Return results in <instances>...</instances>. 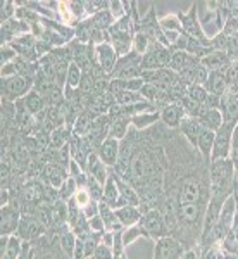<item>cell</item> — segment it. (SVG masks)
Instances as JSON below:
<instances>
[{
    "label": "cell",
    "mask_w": 238,
    "mask_h": 259,
    "mask_svg": "<svg viewBox=\"0 0 238 259\" xmlns=\"http://www.w3.org/2000/svg\"><path fill=\"white\" fill-rule=\"evenodd\" d=\"M116 211V216H118L119 223L123 225L124 228L128 227H133V225L140 223L141 220V211L140 207H135V206H123L119 209H114Z\"/></svg>",
    "instance_id": "obj_21"
},
{
    "label": "cell",
    "mask_w": 238,
    "mask_h": 259,
    "mask_svg": "<svg viewBox=\"0 0 238 259\" xmlns=\"http://www.w3.org/2000/svg\"><path fill=\"white\" fill-rule=\"evenodd\" d=\"M91 259H114V250H112V247H109V245H106V244L100 242L99 247L95 249Z\"/></svg>",
    "instance_id": "obj_37"
},
{
    "label": "cell",
    "mask_w": 238,
    "mask_h": 259,
    "mask_svg": "<svg viewBox=\"0 0 238 259\" xmlns=\"http://www.w3.org/2000/svg\"><path fill=\"white\" fill-rule=\"evenodd\" d=\"M181 259H200V257L197 256V252H195L194 249H190V250H186V252L183 254Z\"/></svg>",
    "instance_id": "obj_43"
},
{
    "label": "cell",
    "mask_w": 238,
    "mask_h": 259,
    "mask_svg": "<svg viewBox=\"0 0 238 259\" xmlns=\"http://www.w3.org/2000/svg\"><path fill=\"white\" fill-rule=\"evenodd\" d=\"M233 124L223 123L218 132H216L214 147H212L211 162L218 159H228L231 156V137H233Z\"/></svg>",
    "instance_id": "obj_4"
},
{
    "label": "cell",
    "mask_w": 238,
    "mask_h": 259,
    "mask_svg": "<svg viewBox=\"0 0 238 259\" xmlns=\"http://www.w3.org/2000/svg\"><path fill=\"white\" fill-rule=\"evenodd\" d=\"M173 47H166V45L152 41L149 50L141 56V71L166 69L169 64L171 56H173Z\"/></svg>",
    "instance_id": "obj_2"
},
{
    "label": "cell",
    "mask_w": 238,
    "mask_h": 259,
    "mask_svg": "<svg viewBox=\"0 0 238 259\" xmlns=\"http://www.w3.org/2000/svg\"><path fill=\"white\" fill-rule=\"evenodd\" d=\"M204 89H206L211 95L223 97V95L226 94V89H228L226 71H211L206 85H204Z\"/></svg>",
    "instance_id": "obj_15"
},
{
    "label": "cell",
    "mask_w": 238,
    "mask_h": 259,
    "mask_svg": "<svg viewBox=\"0 0 238 259\" xmlns=\"http://www.w3.org/2000/svg\"><path fill=\"white\" fill-rule=\"evenodd\" d=\"M186 114L181 104L174 102V104L166 106L164 109H161V123L164 124V126H168L169 130H174V128H179V124H181Z\"/></svg>",
    "instance_id": "obj_12"
},
{
    "label": "cell",
    "mask_w": 238,
    "mask_h": 259,
    "mask_svg": "<svg viewBox=\"0 0 238 259\" xmlns=\"http://www.w3.org/2000/svg\"><path fill=\"white\" fill-rule=\"evenodd\" d=\"M202 128L204 126L200 124V121L197 118H190V116H185L181 121V124H179L181 135L185 137V140L188 142L192 145V149H195V150H197V139H199V133Z\"/></svg>",
    "instance_id": "obj_16"
},
{
    "label": "cell",
    "mask_w": 238,
    "mask_h": 259,
    "mask_svg": "<svg viewBox=\"0 0 238 259\" xmlns=\"http://www.w3.org/2000/svg\"><path fill=\"white\" fill-rule=\"evenodd\" d=\"M197 119L200 121V124H202L204 128L212 130V132H218L224 123L223 112H221L219 109H206Z\"/></svg>",
    "instance_id": "obj_22"
},
{
    "label": "cell",
    "mask_w": 238,
    "mask_h": 259,
    "mask_svg": "<svg viewBox=\"0 0 238 259\" xmlns=\"http://www.w3.org/2000/svg\"><path fill=\"white\" fill-rule=\"evenodd\" d=\"M33 85L35 83L28 80V78L21 76V74L2 78V100H6V102H18L26 94H30Z\"/></svg>",
    "instance_id": "obj_3"
},
{
    "label": "cell",
    "mask_w": 238,
    "mask_h": 259,
    "mask_svg": "<svg viewBox=\"0 0 238 259\" xmlns=\"http://www.w3.org/2000/svg\"><path fill=\"white\" fill-rule=\"evenodd\" d=\"M114 99L118 106H131V104H138L145 100L140 92H119L118 95H114Z\"/></svg>",
    "instance_id": "obj_32"
},
{
    "label": "cell",
    "mask_w": 238,
    "mask_h": 259,
    "mask_svg": "<svg viewBox=\"0 0 238 259\" xmlns=\"http://www.w3.org/2000/svg\"><path fill=\"white\" fill-rule=\"evenodd\" d=\"M21 100H23V104L28 109V112H31L35 118L38 114H41L45 109V97L41 94H38L36 90H31L30 94H26Z\"/></svg>",
    "instance_id": "obj_24"
},
{
    "label": "cell",
    "mask_w": 238,
    "mask_h": 259,
    "mask_svg": "<svg viewBox=\"0 0 238 259\" xmlns=\"http://www.w3.org/2000/svg\"><path fill=\"white\" fill-rule=\"evenodd\" d=\"M157 121H161V111H156V112H144V114H138V116H133L131 118V124L135 130H147L149 126L156 124Z\"/></svg>",
    "instance_id": "obj_28"
},
{
    "label": "cell",
    "mask_w": 238,
    "mask_h": 259,
    "mask_svg": "<svg viewBox=\"0 0 238 259\" xmlns=\"http://www.w3.org/2000/svg\"><path fill=\"white\" fill-rule=\"evenodd\" d=\"M178 18L181 21V28H183V33H186L192 38H195L197 41H200L202 45L206 47H212L211 45V40L209 36L204 33L202 26H200V19H199V4L194 2L190 6V9L186 12H178Z\"/></svg>",
    "instance_id": "obj_1"
},
{
    "label": "cell",
    "mask_w": 238,
    "mask_h": 259,
    "mask_svg": "<svg viewBox=\"0 0 238 259\" xmlns=\"http://www.w3.org/2000/svg\"><path fill=\"white\" fill-rule=\"evenodd\" d=\"M95 152L99 154V159L102 161L107 168H116L119 162V156H121V142L112 139V137H107Z\"/></svg>",
    "instance_id": "obj_8"
},
{
    "label": "cell",
    "mask_w": 238,
    "mask_h": 259,
    "mask_svg": "<svg viewBox=\"0 0 238 259\" xmlns=\"http://www.w3.org/2000/svg\"><path fill=\"white\" fill-rule=\"evenodd\" d=\"M209 73H211V71H209L206 66H202L199 62L197 69H195V83L204 87V85H206V81H207V78H209Z\"/></svg>",
    "instance_id": "obj_40"
},
{
    "label": "cell",
    "mask_w": 238,
    "mask_h": 259,
    "mask_svg": "<svg viewBox=\"0 0 238 259\" xmlns=\"http://www.w3.org/2000/svg\"><path fill=\"white\" fill-rule=\"evenodd\" d=\"M214 139H216V132L207 128H202L199 133L197 139V152L200 154L202 161L206 164H211V154H212V147H214Z\"/></svg>",
    "instance_id": "obj_14"
},
{
    "label": "cell",
    "mask_w": 238,
    "mask_h": 259,
    "mask_svg": "<svg viewBox=\"0 0 238 259\" xmlns=\"http://www.w3.org/2000/svg\"><path fill=\"white\" fill-rule=\"evenodd\" d=\"M185 252H186L185 245L174 239V237L169 235L157 240L154 259H181Z\"/></svg>",
    "instance_id": "obj_6"
},
{
    "label": "cell",
    "mask_w": 238,
    "mask_h": 259,
    "mask_svg": "<svg viewBox=\"0 0 238 259\" xmlns=\"http://www.w3.org/2000/svg\"><path fill=\"white\" fill-rule=\"evenodd\" d=\"M95 59H97L99 68L111 78L112 71L116 69V64L119 61V56L111 45V41H106V44L95 45Z\"/></svg>",
    "instance_id": "obj_7"
},
{
    "label": "cell",
    "mask_w": 238,
    "mask_h": 259,
    "mask_svg": "<svg viewBox=\"0 0 238 259\" xmlns=\"http://www.w3.org/2000/svg\"><path fill=\"white\" fill-rule=\"evenodd\" d=\"M90 21H91V24H93L95 30H100V31H109V28L116 23V19L112 18L109 9L99 12V14H95V16H91Z\"/></svg>",
    "instance_id": "obj_29"
},
{
    "label": "cell",
    "mask_w": 238,
    "mask_h": 259,
    "mask_svg": "<svg viewBox=\"0 0 238 259\" xmlns=\"http://www.w3.org/2000/svg\"><path fill=\"white\" fill-rule=\"evenodd\" d=\"M150 44H152V40L149 38L145 33H135V38H133V52H136L138 56H144L145 52L149 50Z\"/></svg>",
    "instance_id": "obj_34"
},
{
    "label": "cell",
    "mask_w": 238,
    "mask_h": 259,
    "mask_svg": "<svg viewBox=\"0 0 238 259\" xmlns=\"http://www.w3.org/2000/svg\"><path fill=\"white\" fill-rule=\"evenodd\" d=\"M190 59H192L190 54L183 52V50H173V56H171V59H169L168 69L174 71V73H179V71L188 64Z\"/></svg>",
    "instance_id": "obj_30"
},
{
    "label": "cell",
    "mask_w": 238,
    "mask_h": 259,
    "mask_svg": "<svg viewBox=\"0 0 238 259\" xmlns=\"http://www.w3.org/2000/svg\"><path fill=\"white\" fill-rule=\"evenodd\" d=\"M43 175H45V180H47L49 185L52 187V189H61L62 183L69 178L68 173H66V169L59 164H49L47 168H45Z\"/></svg>",
    "instance_id": "obj_23"
},
{
    "label": "cell",
    "mask_w": 238,
    "mask_h": 259,
    "mask_svg": "<svg viewBox=\"0 0 238 259\" xmlns=\"http://www.w3.org/2000/svg\"><path fill=\"white\" fill-rule=\"evenodd\" d=\"M0 216H2V225H0V233H2V237L16 235V232H18V227H19V221H21L19 207H16L14 204H7V206H2Z\"/></svg>",
    "instance_id": "obj_9"
},
{
    "label": "cell",
    "mask_w": 238,
    "mask_h": 259,
    "mask_svg": "<svg viewBox=\"0 0 238 259\" xmlns=\"http://www.w3.org/2000/svg\"><path fill=\"white\" fill-rule=\"evenodd\" d=\"M224 259H238V254H231V252H228V254H224Z\"/></svg>",
    "instance_id": "obj_44"
},
{
    "label": "cell",
    "mask_w": 238,
    "mask_h": 259,
    "mask_svg": "<svg viewBox=\"0 0 238 259\" xmlns=\"http://www.w3.org/2000/svg\"><path fill=\"white\" fill-rule=\"evenodd\" d=\"M41 230H43V227L38 223V220H36L35 216L23 214L19 221L18 232H16V237H19L23 242H33V240L40 239Z\"/></svg>",
    "instance_id": "obj_10"
},
{
    "label": "cell",
    "mask_w": 238,
    "mask_h": 259,
    "mask_svg": "<svg viewBox=\"0 0 238 259\" xmlns=\"http://www.w3.org/2000/svg\"><path fill=\"white\" fill-rule=\"evenodd\" d=\"M88 225H90V230L91 232H99V233H106V225H104L102 218H100V214L93 216V218L88 220Z\"/></svg>",
    "instance_id": "obj_41"
},
{
    "label": "cell",
    "mask_w": 238,
    "mask_h": 259,
    "mask_svg": "<svg viewBox=\"0 0 238 259\" xmlns=\"http://www.w3.org/2000/svg\"><path fill=\"white\" fill-rule=\"evenodd\" d=\"M86 192H88L90 199L95 200V202H102V197H104V185L99 183L91 175H88V180H86Z\"/></svg>",
    "instance_id": "obj_31"
},
{
    "label": "cell",
    "mask_w": 238,
    "mask_h": 259,
    "mask_svg": "<svg viewBox=\"0 0 238 259\" xmlns=\"http://www.w3.org/2000/svg\"><path fill=\"white\" fill-rule=\"evenodd\" d=\"M73 200L76 202V206L79 207V209L86 207L91 202V199H90V195H88V192H86V189H78L76 194L73 195Z\"/></svg>",
    "instance_id": "obj_38"
},
{
    "label": "cell",
    "mask_w": 238,
    "mask_h": 259,
    "mask_svg": "<svg viewBox=\"0 0 238 259\" xmlns=\"http://www.w3.org/2000/svg\"><path fill=\"white\" fill-rule=\"evenodd\" d=\"M140 237H144V239H150L149 232L145 230V227L141 223H136V225H133V227L124 228L123 233H121V239H123L124 247L131 244V242H135L136 239H140Z\"/></svg>",
    "instance_id": "obj_27"
},
{
    "label": "cell",
    "mask_w": 238,
    "mask_h": 259,
    "mask_svg": "<svg viewBox=\"0 0 238 259\" xmlns=\"http://www.w3.org/2000/svg\"><path fill=\"white\" fill-rule=\"evenodd\" d=\"M207 95H209V92L204 89L202 85H197V83L190 85L188 90H186V97H188L190 100H194V102H197V104H202V106H204V102H206Z\"/></svg>",
    "instance_id": "obj_33"
},
{
    "label": "cell",
    "mask_w": 238,
    "mask_h": 259,
    "mask_svg": "<svg viewBox=\"0 0 238 259\" xmlns=\"http://www.w3.org/2000/svg\"><path fill=\"white\" fill-rule=\"evenodd\" d=\"M68 130H64V128H56L52 132V135H50V145L52 147H56L57 150H61L62 147L66 145V140L69 139V135H68Z\"/></svg>",
    "instance_id": "obj_35"
},
{
    "label": "cell",
    "mask_w": 238,
    "mask_h": 259,
    "mask_svg": "<svg viewBox=\"0 0 238 259\" xmlns=\"http://www.w3.org/2000/svg\"><path fill=\"white\" fill-rule=\"evenodd\" d=\"M18 57H19L18 52H16L11 45H2V66L11 64V62H14Z\"/></svg>",
    "instance_id": "obj_39"
},
{
    "label": "cell",
    "mask_w": 238,
    "mask_h": 259,
    "mask_svg": "<svg viewBox=\"0 0 238 259\" xmlns=\"http://www.w3.org/2000/svg\"><path fill=\"white\" fill-rule=\"evenodd\" d=\"M14 14H18V7H16V2L12 0H4L2 2V14H0V21L6 23V21L14 19Z\"/></svg>",
    "instance_id": "obj_36"
},
{
    "label": "cell",
    "mask_w": 238,
    "mask_h": 259,
    "mask_svg": "<svg viewBox=\"0 0 238 259\" xmlns=\"http://www.w3.org/2000/svg\"><path fill=\"white\" fill-rule=\"evenodd\" d=\"M0 259H19L23 250V240L19 237H2V247H0Z\"/></svg>",
    "instance_id": "obj_18"
},
{
    "label": "cell",
    "mask_w": 238,
    "mask_h": 259,
    "mask_svg": "<svg viewBox=\"0 0 238 259\" xmlns=\"http://www.w3.org/2000/svg\"><path fill=\"white\" fill-rule=\"evenodd\" d=\"M99 214L102 218L104 225H106V232H121V230H124L123 225L119 223L118 216H116V211L107 206V204H99Z\"/></svg>",
    "instance_id": "obj_20"
},
{
    "label": "cell",
    "mask_w": 238,
    "mask_h": 259,
    "mask_svg": "<svg viewBox=\"0 0 238 259\" xmlns=\"http://www.w3.org/2000/svg\"><path fill=\"white\" fill-rule=\"evenodd\" d=\"M129 124H131V118H128V116L112 118L109 137H112V139H116V140H119V142H123L124 139H126V135H128Z\"/></svg>",
    "instance_id": "obj_26"
},
{
    "label": "cell",
    "mask_w": 238,
    "mask_h": 259,
    "mask_svg": "<svg viewBox=\"0 0 238 259\" xmlns=\"http://www.w3.org/2000/svg\"><path fill=\"white\" fill-rule=\"evenodd\" d=\"M99 204L100 202H95V200H91V202L88 204V206H86V207H83V214H85L86 216V218H93V216H97L99 214Z\"/></svg>",
    "instance_id": "obj_42"
},
{
    "label": "cell",
    "mask_w": 238,
    "mask_h": 259,
    "mask_svg": "<svg viewBox=\"0 0 238 259\" xmlns=\"http://www.w3.org/2000/svg\"><path fill=\"white\" fill-rule=\"evenodd\" d=\"M83 81V71L74 61H71L69 69H68V76H66V87H64V97L71 100L74 95V90L79 89Z\"/></svg>",
    "instance_id": "obj_17"
},
{
    "label": "cell",
    "mask_w": 238,
    "mask_h": 259,
    "mask_svg": "<svg viewBox=\"0 0 238 259\" xmlns=\"http://www.w3.org/2000/svg\"><path fill=\"white\" fill-rule=\"evenodd\" d=\"M140 223L144 225L145 230L149 232L150 239L159 240V239H162V237H169V230L166 227V221L157 207H152V209L145 211L144 214H141Z\"/></svg>",
    "instance_id": "obj_5"
},
{
    "label": "cell",
    "mask_w": 238,
    "mask_h": 259,
    "mask_svg": "<svg viewBox=\"0 0 238 259\" xmlns=\"http://www.w3.org/2000/svg\"><path fill=\"white\" fill-rule=\"evenodd\" d=\"M16 104V124H18L19 130H23V132H26V130H31L33 124H35V116L31 114V112H28V109L24 107L23 100H18Z\"/></svg>",
    "instance_id": "obj_25"
},
{
    "label": "cell",
    "mask_w": 238,
    "mask_h": 259,
    "mask_svg": "<svg viewBox=\"0 0 238 259\" xmlns=\"http://www.w3.org/2000/svg\"><path fill=\"white\" fill-rule=\"evenodd\" d=\"M159 24H161V30L164 33L166 40L168 44L173 47L174 41L178 40V36L183 33V28H181V21H179L178 14H168L164 18L159 19Z\"/></svg>",
    "instance_id": "obj_11"
},
{
    "label": "cell",
    "mask_w": 238,
    "mask_h": 259,
    "mask_svg": "<svg viewBox=\"0 0 238 259\" xmlns=\"http://www.w3.org/2000/svg\"><path fill=\"white\" fill-rule=\"evenodd\" d=\"M200 64L206 66L209 71H226L231 68V61H229L226 52H221V50H212L209 56L200 59Z\"/></svg>",
    "instance_id": "obj_13"
},
{
    "label": "cell",
    "mask_w": 238,
    "mask_h": 259,
    "mask_svg": "<svg viewBox=\"0 0 238 259\" xmlns=\"http://www.w3.org/2000/svg\"><path fill=\"white\" fill-rule=\"evenodd\" d=\"M119 189H118V183H116V178L112 175V169H111V175L107 178L106 185H104V197H102V202L107 204L112 209H118L119 207Z\"/></svg>",
    "instance_id": "obj_19"
}]
</instances>
